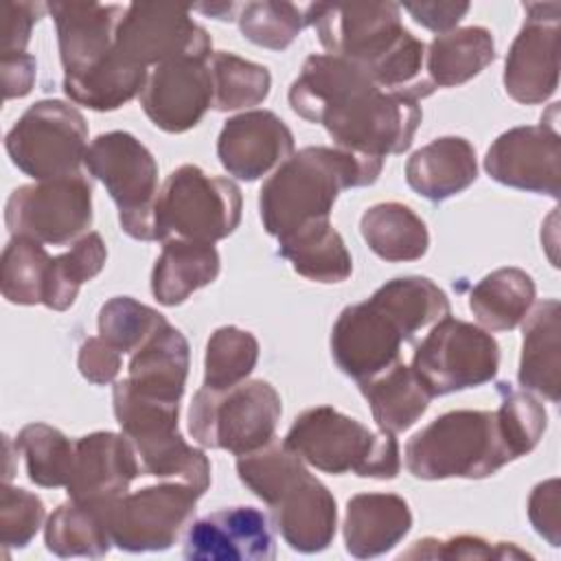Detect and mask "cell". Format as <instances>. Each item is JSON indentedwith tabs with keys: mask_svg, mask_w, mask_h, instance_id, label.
Returning <instances> with one entry per match:
<instances>
[{
	"mask_svg": "<svg viewBox=\"0 0 561 561\" xmlns=\"http://www.w3.org/2000/svg\"><path fill=\"white\" fill-rule=\"evenodd\" d=\"M199 493L184 482H164L125 493L107 504L112 543L127 552L167 550L193 519Z\"/></svg>",
	"mask_w": 561,
	"mask_h": 561,
	"instance_id": "7c38bea8",
	"label": "cell"
},
{
	"mask_svg": "<svg viewBox=\"0 0 561 561\" xmlns=\"http://www.w3.org/2000/svg\"><path fill=\"white\" fill-rule=\"evenodd\" d=\"M535 300V283L519 267H500L486 274L469 294V309L489 331L515 329Z\"/></svg>",
	"mask_w": 561,
	"mask_h": 561,
	"instance_id": "836d02e7",
	"label": "cell"
},
{
	"mask_svg": "<svg viewBox=\"0 0 561 561\" xmlns=\"http://www.w3.org/2000/svg\"><path fill=\"white\" fill-rule=\"evenodd\" d=\"M493 59V35L484 26H465L432 39L425 53V68L434 88H451L473 79Z\"/></svg>",
	"mask_w": 561,
	"mask_h": 561,
	"instance_id": "f546056e",
	"label": "cell"
},
{
	"mask_svg": "<svg viewBox=\"0 0 561 561\" xmlns=\"http://www.w3.org/2000/svg\"><path fill=\"white\" fill-rule=\"evenodd\" d=\"M497 366L500 348L491 333L449 316L432 324L412 357V370L432 397L482 386Z\"/></svg>",
	"mask_w": 561,
	"mask_h": 561,
	"instance_id": "9c48e42d",
	"label": "cell"
},
{
	"mask_svg": "<svg viewBox=\"0 0 561 561\" xmlns=\"http://www.w3.org/2000/svg\"><path fill=\"white\" fill-rule=\"evenodd\" d=\"M142 471L156 478H173L193 486L199 495L210 486V462L202 449L188 445L178 432L134 445Z\"/></svg>",
	"mask_w": 561,
	"mask_h": 561,
	"instance_id": "8d00e7d4",
	"label": "cell"
},
{
	"mask_svg": "<svg viewBox=\"0 0 561 561\" xmlns=\"http://www.w3.org/2000/svg\"><path fill=\"white\" fill-rule=\"evenodd\" d=\"M35 81V57L28 53L2 55L4 99L26 96Z\"/></svg>",
	"mask_w": 561,
	"mask_h": 561,
	"instance_id": "f5cc1de1",
	"label": "cell"
},
{
	"mask_svg": "<svg viewBox=\"0 0 561 561\" xmlns=\"http://www.w3.org/2000/svg\"><path fill=\"white\" fill-rule=\"evenodd\" d=\"M237 9V4H232V2H221V4H199L197 7V11H202V13H208V15H215L217 20H232L230 15H232V11Z\"/></svg>",
	"mask_w": 561,
	"mask_h": 561,
	"instance_id": "db71d44e",
	"label": "cell"
},
{
	"mask_svg": "<svg viewBox=\"0 0 561 561\" xmlns=\"http://www.w3.org/2000/svg\"><path fill=\"white\" fill-rule=\"evenodd\" d=\"M50 259L42 243L11 237L2 252V296L13 305L44 302Z\"/></svg>",
	"mask_w": 561,
	"mask_h": 561,
	"instance_id": "ab89813d",
	"label": "cell"
},
{
	"mask_svg": "<svg viewBox=\"0 0 561 561\" xmlns=\"http://www.w3.org/2000/svg\"><path fill=\"white\" fill-rule=\"evenodd\" d=\"M188 375V342L169 322L162 324L129 359L127 383L147 397L178 401Z\"/></svg>",
	"mask_w": 561,
	"mask_h": 561,
	"instance_id": "484cf974",
	"label": "cell"
},
{
	"mask_svg": "<svg viewBox=\"0 0 561 561\" xmlns=\"http://www.w3.org/2000/svg\"><path fill=\"white\" fill-rule=\"evenodd\" d=\"M208 66L215 90L213 107L219 112L259 105L270 94L272 77L261 64L221 50L210 55Z\"/></svg>",
	"mask_w": 561,
	"mask_h": 561,
	"instance_id": "f35d334b",
	"label": "cell"
},
{
	"mask_svg": "<svg viewBox=\"0 0 561 561\" xmlns=\"http://www.w3.org/2000/svg\"><path fill=\"white\" fill-rule=\"evenodd\" d=\"M559 300L539 302L524 322V344L519 359V383L548 401L561 397V320Z\"/></svg>",
	"mask_w": 561,
	"mask_h": 561,
	"instance_id": "d4e9b609",
	"label": "cell"
},
{
	"mask_svg": "<svg viewBox=\"0 0 561 561\" xmlns=\"http://www.w3.org/2000/svg\"><path fill=\"white\" fill-rule=\"evenodd\" d=\"M383 160L340 147H305L267 178L259 195L263 228L280 239L311 221L329 219L344 188L373 184Z\"/></svg>",
	"mask_w": 561,
	"mask_h": 561,
	"instance_id": "3957f363",
	"label": "cell"
},
{
	"mask_svg": "<svg viewBox=\"0 0 561 561\" xmlns=\"http://www.w3.org/2000/svg\"><path fill=\"white\" fill-rule=\"evenodd\" d=\"M184 557L199 561H265L276 557L267 517L254 506L215 511L191 524Z\"/></svg>",
	"mask_w": 561,
	"mask_h": 561,
	"instance_id": "ac0fdd59",
	"label": "cell"
},
{
	"mask_svg": "<svg viewBox=\"0 0 561 561\" xmlns=\"http://www.w3.org/2000/svg\"><path fill=\"white\" fill-rule=\"evenodd\" d=\"M478 178L476 149L460 136H443L414 151L405 164L408 184L430 202L469 188Z\"/></svg>",
	"mask_w": 561,
	"mask_h": 561,
	"instance_id": "cb8c5ba5",
	"label": "cell"
},
{
	"mask_svg": "<svg viewBox=\"0 0 561 561\" xmlns=\"http://www.w3.org/2000/svg\"><path fill=\"white\" fill-rule=\"evenodd\" d=\"M112 50L129 66L145 68L182 57H210L208 33L188 9L173 4H129L118 22Z\"/></svg>",
	"mask_w": 561,
	"mask_h": 561,
	"instance_id": "4fadbf2b",
	"label": "cell"
},
{
	"mask_svg": "<svg viewBox=\"0 0 561 561\" xmlns=\"http://www.w3.org/2000/svg\"><path fill=\"white\" fill-rule=\"evenodd\" d=\"M515 460L495 412L451 410L405 445V467L421 480L486 478Z\"/></svg>",
	"mask_w": 561,
	"mask_h": 561,
	"instance_id": "277c9868",
	"label": "cell"
},
{
	"mask_svg": "<svg viewBox=\"0 0 561 561\" xmlns=\"http://www.w3.org/2000/svg\"><path fill=\"white\" fill-rule=\"evenodd\" d=\"M373 298L394 316L410 342L421 329L449 316V300L445 291L425 276L392 278L381 285Z\"/></svg>",
	"mask_w": 561,
	"mask_h": 561,
	"instance_id": "e575fe53",
	"label": "cell"
},
{
	"mask_svg": "<svg viewBox=\"0 0 561 561\" xmlns=\"http://www.w3.org/2000/svg\"><path fill=\"white\" fill-rule=\"evenodd\" d=\"M280 397L263 379L241 381L226 390L199 388L188 410V432L202 447L250 454L274 438L280 421Z\"/></svg>",
	"mask_w": 561,
	"mask_h": 561,
	"instance_id": "52a82bcc",
	"label": "cell"
},
{
	"mask_svg": "<svg viewBox=\"0 0 561 561\" xmlns=\"http://www.w3.org/2000/svg\"><path fill=\"white\" fill-rule=\"evenodd\" d=\"M305 26V11L291 2H248L239 13L243 37L270 50L287 48Z\"/></svg>",
	"mask_w": 561,
	"mask_h": 561,
	"instance_id": "ee69618b",
	"label": "cell"
},
{
	"mask_svg": "<svg viewBox=\"0 0 561 561\" xmlns=\"http://www.w3.org/2000/svg\"><path fill=\"white\" fill-rule=\"evenodd\" d=\"M403 342H410L405 331L373 296L342 309L331 331L333 359L357 383L397 364Z\"/></svg>",
	"mask_w": 561,
	"mask_h": 561,
	"instance_id": "9a60e30c",
	"label": "cell"
},
{
	"mask_svg": "<svg viewBox=\"0 0 561 561\" xmlns=\"http://www.w3.org/2000/svg\"><path fill=\"white\" fill-rule=\"evenodd\" d=\"M11 237L46 245H66L92 224V186L79 171L72 175L18 186L4 208Z\"/></svg>",
	"mask_w": 561,
	"mask_h": 561,
	"instance_id": "8fae6325",
	"label": "cell"
},
{
	"mask_svg": "<svg viewBox=\"0 0 561 561\" xmlns=\"http://www.w3.org/2000/svg\"><path fill=\"white\" fill-rule=\"evenodd\" d=\"M500 408L495 410L502 434L515 458L528 454L546 432L548 414L543 405L526 390L511 383H497Z\"/></svg>",
	"mask_w": 561,
	"mask_h": 561,
	"instance_id": "f6af8a7d",
	"label": "cell"
},
{
	"mask_svg": "<svg viewBox=\"0 0 561 561\" xmlns=\"http://www.w3.org/2000/svg\"><path fill=\"white\" fill-rule=\"evenodd\" d=\"M526 22L504 68L506 94L524 105L548 101L559 85V2H526Z\"/></svg>",
	"mask_w": 561,
	"mask_h": 561,
	"instance_id": "5bb4252c",
	"label": "cell"
},
{
	"mask_svg": "<svg viewBox=\"0 0 561 561\" xmlns=\"http://www.w3.org/2000/svg\"><path fill=\"white\" fill-rule=\"evenodd\" d=\"M302 462L324 473L390 480L399 473V445L390 432H373L331 405L305 410L283 440Z\"/></svg>",
	"mask_w": 561,
	"mask_h": 561,
	"instance_id": "5b68a950",
	"label": "cell"
},
{
	"mask_svg": "<svg viewBox=\"0 0 561 561\" xmlns=\"http://www.w3.org/2000/svg\"><path fill=\"white\" fill-rule=\"evenodd\" d=\"M432 92V83L386 90L351 59L311 55L289 88V105L305 121L322 125L335 147L383 160L412 145L421 125L419 101Z\"/></svg>",
	"mask_w": 561,
	"mask_h": 561,
	"instance_id": "6da1fadb",
	"label": "cell"
},
{
	"mask_svg": "<svg viewBox=\"0 0 561 561\" xmlns=\"http://www.w3.org/2000/svg\"><path fill=\"white\" fill-rule=\"evenodd\" d=\"M127 7L96 2H50L48 11L57 24L59 57L66 75H77L103 59L116 37Z\"/></svg>",
	"mask_w": 561,
	"mask_h": 561,
	"instance_id": "7402d4cb",
	"label": "cell"
},
{
	"mask_svg": "<svg viewBox=\"0 0 561 561\" xmlns=\"http://www.w3.org/2000/svg\"><path fill=\"white\" fill-rule=\"evenodd\" d=\"M110 502L68 500L48 517L46 548L57 557H103L112 546L107 526Z\"/></svg>",
	"mask_w": 561,
	"mask_h": 561,
	"instance_id": "4dcf8cb0",
	"label": "cell"
},
{
	"mask_svg": "<svg viewBox=\"0 0 561 561\" xmlns=\"http://www.w3.org/2000/svg\"><path fill=\"white\" fill-rule=\"evenodd\" d=\"M302 11L329 55L355 61L379 88L412 90L432 83L421 79L425 46L401 24L397 4H307Z\"/></svg>",
	"mask_w": 561,
	"mask_h": 561,
	"instance_id": "7a4b0ae2",
	"label": "cell"
},
{
	"mask_svg": "<svg viewBox=\"0 0 561 561\" xmlns=\"http://www.w3.org/2000/svg\"><path fill=\"white\" fill-rule=\"evenodd\" d=\"M486 173L513 188L559 197L561 138L554 123L513 127L500 134L484 158Z\"/></svg>",
	"mask_w": 561,
	"mask_h": 561,
	"instance_id": "2e32d148",
	"label": "cell"
},
{
	"mask_svg": "<svg viewBox=\"0 0 561 561\" xmlns=\"http://www.w3.org/2000/svg\"><path fill=\"white\" fill-rule=\"evenodd\" d=\"M403 9L419 22L421 26L436 31V33H449L469 11L467 2H408Z\"/></svg>",
	"mask_w": 561,
	"mask_h": 561,
	"instance_id": "816d5d0a",
	"label": "cell"
},
{
	"mask_svg": "<svg viewBox=\"0 0 561 561\" xmlns=\"http://www.w3.org/2000/svg\"><path fill=\"white\" fill-rule=\"evenodd\" d=\"M294 151L289 127L270 110H252L226 121L217 140L221 167L245 182L280 167Z\"/></svg>",
	"mask_w": 561,
	"mask_h": 561,
	"instance_id": "d6986e66",
	"label": "cell"
},
{
	"mask_svg": "<svg viewBox=\"0 0 561 561\" xmlns=\"http://www.w3.org/2000/svg\"><path fill=\"white\" fill-rule=\"evenodd\" d=\"M4 147L11 162L37 182L72 175L85 162L88 125L75 105L44 99L15 121Z\"/></svg>",
	"mask_w": 561,
	"mask_h": 561,
	"instance_id": "ba28073f",
	"label": "cell"
},
{
	"mask_svg": "<svg viewBox=\"0 0 561 561\" xmlns=\"http://www.w3.org/2000/svg\"><path fill=\"white\" fill-rule=\"evenodd\" d=\"M44 4L39 2H4V26H2V55L24 53L31 28L39 20Z\"/></svg>",
	"mask_w": 561,
	"mask_h": 561,
	"instance_id": "f907efd6",
	"label": "cell"
},
{
	"mask_svg": "<svg viewBox=\"0 0 561 561\" xmlns=\"http://www.w3.org/2000/svg\"><path fill=\"white\" fill-rule=\"evenodd\" d=\"M79 370L81 375L94 383V386H105L116 379L121 370V353L110 346L101 335L99 337H88L81 348H79Z\"/></svg>",
	"mask_w": 561,
	"mask_h": 561,
	"instance_id": "681fc988",
	"label": "cell"
},
{
	"mask_svg": "<svg viewBox=\"0 0 561 561\" xmlns=\"http://www.w3.org/2000/svg\"><path fill=\"white\" fill-rule=\"evenodd\" d=\"M405 559H524L528 552L519 550L515 543L506 541H486L478 535H456L449 539L425 537L416 541Z\"/></svg>",
	"mask_w": 561,
	"mask_h": 561,
	"instance_id": "7dc6e473",
	"label": "cell"
},
{
	"mask_svg": "<svg viewBox=\"0 0 561 561\" xmlns=\"http://www.w3.org/2000/svg\"><path fill=\"white\" fill-rule=\"evenodd\" d=\"M302 471H307L305 462L285 443L270 440L267 445L237 458L239 480L267 506Z\"/></svg>",
	"mask_w": 561,
	"mask_h": 561,
	"instance_id": "b9f144b4",
	"label": "cell"
},
{
	"mask_svg": "<svg viewBox=\"0 0 561 561\" xmlns=\"http://www.w3.org/2000/svg\"><path fill=\"white\" fill-rule=\"evenodd\" d=\"M136 449L125 434L92 432L75 443L72 471L66 484L77 502H112L127 493L140 473Z\"/></svg>",
	"mask_w": 561,
	"mask_h": 561,
	"instance_id": "ffe728a7",
	"label": "cell"
},
{
	"mask_svg": "<svg viewBox=\"0 0 561 561\" xmlns=\"http://www.w3.org/2000/svg\"><path fill=\"white\" fill-rule=\"evenodd\" d=\"M278 254L287 259L300 276L316 283H342L353 272L344 239L329 219L311 221L280 237Z\"/></svg>",
	"mask_w": 561,
	"mask_h": 561,
	"instance_id": "f1b7e54d",
	"label": "cell"
},
{
	"mask_svg": "<svg viewBox=\"0 0 561 561\" xmlns=\"http://www.w3.org/2000/svg\"><path fill=\"white\" fill-rule=\"evenodd\" d=\"M241 221V191L228 178L204 173L195 164L178 167L162 184L151 208L149 241L215 243Z\"/></svg>",
	"mask_w": 561,
	"mask_h": 561,
	"instance_id": "8992f818",
	"label": "cell"
},
{
	"mask_svg": "<svg viewBox=\"0 0 561 561\" xmlns=\"http://www.w3.org/2000/svg\"><path fill=\"white\" fill-rule=\"evenodd\" d=\"M528 517L535 530L550 543L561 546V517H559V480L550 478L539 482L528 497Z\"/></svg>",
	"mask_w": 561,
	"mask_h": 561,
	"instance_id": "c3c4849f",
	"label": "cell"
},
{
	"mask_svg": "<svg viewBox=\"0 0 561 561\" xmlns=\"http://www.w3.org/2000/svg\"><path fill=\"white\" fill-rule=\"evenodd\" d=\"M368 248L383 261H416L427 252L430 234L423 219L405 204L381 202L370 206L359 221Z\"/></svg>",
	"mask_w": 561,
	"mask_h": 561,
	"instance_id": "1f68e13d",
	"label": "cell"
},
{
	"mask_svg": "<svg viewBox=\"0 0 561 561\" xmlns=\"http://www.w3.org/2000/svg\"><path fill=\"white\" fill-rule=\"evenodd\" d=\"M219 274V252L213 243L169 239L151 272V291L160 305L175 307Z\"/></svg>",
	"mask_w": 561,
	"mask_h": 561,
	"instance_id": "4316f807",
	"label": "cell"
},
{
	"mask_svg": "<svg viewBox=\"0 0 561 561\" xmlns=\"http://www.w3.org/2000/svg\"><path fill=\"white\" fill-rule=\"evenodd\" d=\"M272 522L289 548L311 554L329 548L337 526L333 493L309 471L291 480L270 504Z\"/></svg>",
	"mask_w": 561,
	"mask_h": 561,
	"instance_id": "44dd1931",
	"label": "cell"
},
{
	"mask_svg": "<svg viewBox=\"0 0 561 561\" xmlns=\"http://www.w3.org/2000/svg\"><path fill=\"white\" fill-rule=\"evenodd\" d=\"M359 390L366 397L379 430L390 434L412 427L423 416L432 399L412 366L401 362L359 381Z\"/></svg>",
	"mask_w": 561,
	"mask_h": 561,
	"instance_id": "83f0119b",
	"label": "cell"
},
{
	"mask_svg": "<svg viewBox=\"0 0 561 561\" xmlns=\"http://www.w3.org/2000/svg\"><path fill=\"white\" fill-rule=\"evenodd\" d=\"M208 59L182 57L164 61L147 75L140 105L156 127L182 134L202 121L215 94Z\"/></svg>",
	"mask_w": 561,
	"mask_h": 561,
	"instance_id": "e0dca14e",
	"label": "cell"
},
{
	"mask_svg": "<svg viewBox=\"0 0 561 561\" xmlns=\"http://www.w3.org/2000/svg\"><path fill=\"white\" fill-rule=\"evenodd\" d=\"M15 449L24 458L28 480L37 486L53 489L68 484L75 443H70L57 427L46 423H31L22 427L15 438Z\"/></svg>",
	"mask_w": 561,
	"mask_h": 561,
	"instance_id": "74e56055",
	"label": "cell"
},
{
	"mask_svg": "<svg viewBox=\"0 0 561 561\" xmlns=\"http://www.w3.org/2000/svg\"><path fill=\"white\" fill-rule=\"evenodd\" d=\"M44 502L20 486H2L0 493V541L4 548H24L44 522Z\"/></svg>",
	"mask_w": 561,
	"mask_h": 561,
	"instance_id": "bcb514c9",
	"label": "cell"
},
{
	"mask_svg": "<svg viewBox=\"0 0 561 561\" xmlns=\"http://www.w3.org/2000/svg\"><path fill=\"white\" fill-rule=\"evenodd\" d=\"M259 359L256 337L239 327H219L208 344L204 359V386L226 390L245 381Z\"/></svg>",
	"mask_w": 561,
	"mask_h": 561,
	"instance_id": "60d3db41",
	"label": "cell"
},
{
	"mask_svg": "<svg viewBox=\"0 0 561 561\" xmlns=\"http://www.w3.org/2000/svg\"><path fill=\"white\" fill-rule=\"evenodd\" d=\"M83 164L116 202L121 228L134 239L149 241L158 195V164L151 151L127 131H107L90 142Z\"/></svg>",
	"mask_w": 561,
	"mask_h": 561,
	"instance_id": "30bf717a",
	"label": "cell"
},
{
	"mask_svg": "<svg viewBox=\"0 0 561 561\" xmlns=\"http://www.w3.org/2000/svg\"><path fill=\"white\" fill-rule=\"evenodd\" d=\"M107 248L99 232L79 237L68 252L50 259L42 305L55 311L68 309L75 302L79 287L103 270Z\"/></svg>",
	"mask_w": 561,
	"mask_h": 561,
	"instance_id": "d590c367",
	"label": "cell"
},
{
	"mask_svg": "<svg viewBox=\"0 0 561 561\" xmlns=\"http://www.w3.org/2000/svg\"><path fill=\"white\" fill-rule=\"evenodd\" d=\"M147 70L125 64L114 50L77 75H64V92L77 105L110 112L142 92Z\"/></svg>",
	"mask_w": 561,
	"mask_h": 561,
	"instance_id": "d6a6232c",
	"label": "cell"
},
{
	"mask_svg": "<svg viewBox=\"0 0 561 561\" xmlns=\"http://www.w3.org/2000/svg\"><path fill=\"white\" fill-rule=\"evenodd\" d=\"M412 528V513L394 493H359L346 504L344 543L357 559L379 557L392 550Z\"/></svg>",
	"mask_w": 561,
	"mask_h": 561,
	"instance_id": "603a6c76",
	"label": "cell"
},
{
	"mask_svg": "<svg viewBox=\"0 0 561 561\" xmlns=\"http://www.w3.org/2000/svg\"><path fill=\"white\" fill-rule=\"evenodd\" d=\"M162 324V313L129 296H116L99 311V333L118 353H136Z\"/></svg>",
	"mask_w": 561,
	"mask_h": 561,
	"instance_id": "7bdbcfd3",
	"label": "cell"
}]
</instances>
